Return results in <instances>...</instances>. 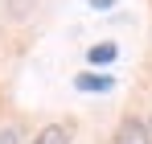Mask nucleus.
<instances>
[{"instance_id":"2","label":"nucleus","mask_w":152,"mask_h":144,"mask_svg":"<svg viewBox=\"0 0 152 144\" xmlns=\"http://www.w3.org/2000/svg\"><path fill=\"white\" fill-rule=\"evenodd\" d=\"M70 140H74V123H45L33 136V144H70Z\"/></svg>"},{"instance_id":"6","label":"nucleus","mask_w":152,"mask_h":144,"mask_svg":"<svg viewBox=\"0 0 152 144\" xmlns=\"http://www.w3.org/2000/svg\"><path fill=\"white\" fill-rule=\"evenodd\" d=\"M115 0H91V8H111Z\"/></svg>"},{"instance_id":"1","label":"nucleus","mask_w":152,"mask_h":144,"mask_svg":"<svg viewBox=\"0 0 152 144\" xmlns=\"http://www.w3.org/2000/svg\"><path fill=\"white\" fill-rule=\"evenodd\" d=\"M115 144H152V128L144 120H124L115 128Z\"/></svg>"},{"instance_id":"3","label":"nucleus","mask_w":152,"mask_h":144,"mask_svg":"<svg viewBox=\"0 0 152 144\" xmlns=\"http://www.w3.org/2000/svg\"><path fill=\"white\" fill-rule=\"evenodd\" d=\"M74 87L78 91H86V95H107V91H111V87H115V78H111V74H78L74 78Z\"/></svg>"},{"instance_id":"5","label":"nucleus","mask_w":152,"mask_h":144,"mask_svg":"<svg viewBox=\"0 0 152 144\" xmlns=\"http://www.w3.org/2000/svg\"><path fill=\"white\" fill-rule=\"evenodd\" d=\"M0 144H21V132H17V128H4V132H0Z\"/></svg>"},{"instance_id":"4","label":"nucleus","mask_w":152,"mask_h":144,"mask_svg":"<svg viewBox=\"0 0 152 144\" xmlns=\"http://www.w3.org/2000/svg\"><path fill=\"white\" fill-rule=\"evenodd\" d=\"M115 58H119V46H115V41H99V46L86 49V62H91V66H111Z\"/></svg>"}]
</instances>
